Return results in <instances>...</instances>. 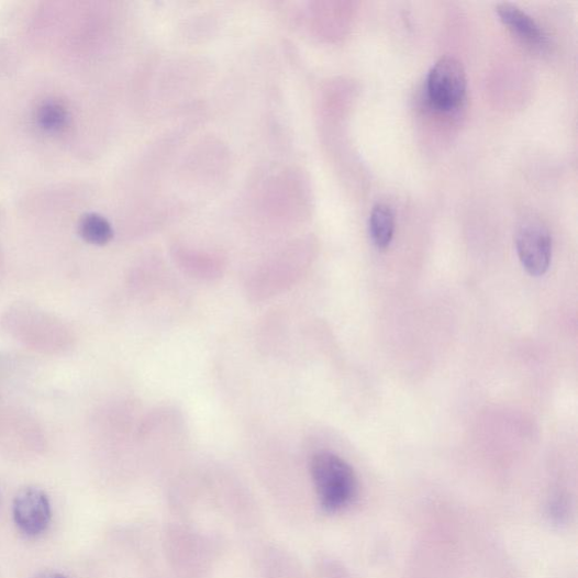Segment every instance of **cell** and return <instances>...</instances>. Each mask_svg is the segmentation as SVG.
Segmentation results:
<instances>
[{"label":"cell","instance_id":"obj_1","mask_svg":"<svg viewBox=\"0 0 578 578\" xmlns=\"http://www.w3.org/2000/svg\"><path fill=\"white\" fill-rule=\"evenodd\" d=\"M0 326L24 347L47 355H60L75 343L71 329L58 316L30 303H15L0 316Z\"/></svg>","mask_w":578,"mask_h":578},{"label":"cell","instance_id":"obj_2","mask_svg":"<svg viewBox=\"0 0 578 578\" xmlns=\"http://www.w3.org/2000/svg\"><path fill=\"white\" fill-rule=\"evenodd\" d=\"M311 476L322 508L337 512L357 497L358 480L354 469L337 454L320 452L311 460Z\"/></svg>","mask_w":578,"mask_h":578},{"label":"cell","instance_id":"obj_3","mask_svg":"<svg viewBox=\"0 0 578 578\" xmlns=\"http://www.w3.org/2000/svg\"><path fill=\"white\" fill-rule=\"evenodd\" d=\"M430 102L441 111L462 105L467 93V76L463 64L451 56L441 58L430 70L426 82Z\"/></svg>","mask_w":578,"mask_h":578},{"label":"cell","instance_id":"obj_4","mask_svg":"<svg viewBox=\"0 0 578 578\" xmlns=\"http://www.w3.org/2000/svg\"><path fill=\"white\" fill-rule=\"evenodd\" d=\"M516 251L522 266L530 275H545L553 254L548 230L538 222L524 223L516 234Z\"/></svg>","mask_w":578,"mask_h":578},{"label":"cell","instance_id":"obj_5","mask_svg":"<svg viewBox=\"0 0 578 578\" xmlns=\"http://www.w3.org/2000/svg\"><path fill=\"white\" fill-rule=\"evenodd\" d=\"M13 519L19 530L31 538L43 534L52 521L47 493L37 487L21 489L13 502Z\"/></svg>","mask_w":578,"mask_h":578},{"label":"cell","instance_id":"obj_6","mask_svg":"<svg viewBox=\"0 0 578 578\" xmlns=\"http://www.w3.org/2000/svg\"><path fill=\"white\" fill-rule=\"evenodd\" d=\"M38 423L19 409L4 408L0 414V444L13 447H36L44 442Z\"/></svg>","mask_w":578,"mask_h":578},{"label":"cell","instance_id":"obj_7","mask_svg":"<svg viewBox=\"0 0 578 578\" xmlns=\"http://www.w3.org/2000/svg\"><path fill=\"white\" fill-rule=\"evenodd\" d=\"M34 122L46 135L63 136L73 125V113L62 100L47 99L36 107Z\"/></svg>","mask_w":578,"mask_h":578},{"label":"cell","instance_id":"obj_8","mask_svg":"<svg viewBox=\"0 0 578 578\" xmlns=\"http://www.w3.org/2000/svg\"><path fill=\"white\" fill-rule=\"evenodd\" d=\"M497 12L501 21L526 43L535 46H544L547 43L542 27L516 5L502 3L498 5Z\"/></svg>","mask_w":578,"mask_h":578},{"label":"cell","instance_id":"obj_9","mask_svg":"<svg viewBox=\"0 0 578 578\" xmlns=\"http://www.w3.org/2000/svg\"><path fill=\"white\" fill-rule=\"evenodd\" d=\"M396 229L394 214L387 203H377L369 218V234L379 249L391 244Z\"/></svg>","mask_w":578,"mask_h":578},{"label":"cell","instance_id":"obj_10","mask_svg":"<svg viewBox=\"0 0 578 578\" xmlns=\"http://www.w3.org/2000/svg\"><path fill=\"white\" fill-rule=\"evenodd\" d=\"M78 235L87 243L102 246L113 237V229L110 222L98 213L81 215L77 223Z\"/></svg>","mask_w":578,"mask_h":578},{"label":"cell","instance_id":"obj_11","mask_svg":"<svg viewBox=\"0 0 578 578\" xmlns=\"http://www.w3.org/2000/svg\"><path fill=\"white\" fill-rule=\"evenodd\" d=\"M548 516L557 524L565 522L568 518V503L562 497H556L548 504Z\"/></svg>","mask_w":578,"mask_h":578},{"label":"cell","instance_id":"obj_12","mask_svg":"<svg viewBox=\"0 0 578 578\" xmlns=\"http://www.w3.org/2000/svg\"><path fill=\"white\" fill-rule=\"evenodd\" d=\"M18 64L15 54L9 45L0 41V75L9 74Z\"/></svg>","mask_w":578,"mask_h":578},{"label":"cell","instance_id":"obj_13","mask_svg":"<svg viewBox=\"0 0 578 578\" xmlns=\"http://www.w3.org/2000/svg\"><path fill=\"white\" fill-rule=\"evenodd\" d=\"M5 268H7V257L5 252L3 249V245L0 244V281H2L4 275H5Z\"/></svg>","mask_w":578,"mask_h":578},{"label":"cell","instance_id":"obj_14","mask_svg":"<svg viewBox=\"0 0 578 578\" xmlns=\"http://www.w3.org/2000/svg\"><path fill=\"white\" fill-rule=\"evenodd\" d=\"M35 578H66V577L58 573L45 571L43 574L37 575Z\"/></svg>","mask_w":578,"mask_h":578},{"label":"cell","instance_id":"obj_15","mask_svg":"<svg viewBox=\"0 0 578 578\" xmlns=\"http://www.w3.org/2000/svg\"><path fill=\"white\" fill-rule=\"evenodd\" d=\"M7 219V212L2 204H0V227L3 226Z\"/></svg>","mask_w":578,"mask_h":578},{"label":"cell","instance_id":"obj_16","mask_svg":"<svg viewBox=\"0 0 578 578\" xmlns=\"http://www.w3.org/2000/svg\"><path fill=\"white\" fill-rule=\"evenodd\" d=\"M5 407L2 405V403H0V414H2V411Z\"/></svg>","mask_w":578,"mask_h":578}]
</instances>
